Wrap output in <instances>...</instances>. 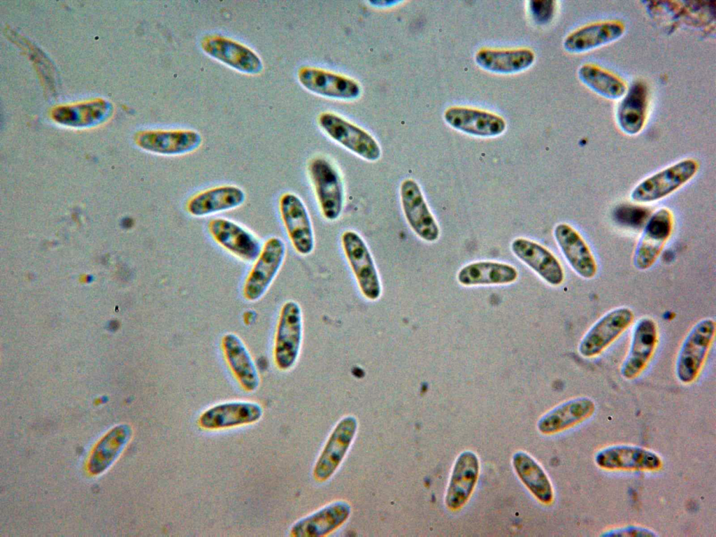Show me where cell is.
I'll return each mask as SVG.
<instances>
[{"label":"cell","mask_w":716,"mask_h":537,"mask_svg":"<svg viewBox=\"0 0 716 537\" xmlns=\"http://www.w3.org/2000/svg\"><path fill=\"white\" fill-rule=\"evenodd\" d=\"M715 322L711 318L699 321L690 329L679 350L675 373L684 384L694 382L699 376L713 342Z\"/></svg>","instance_id":"6da1fadb"},{"label":"cell","mask_w":716,"mask_h":537,"mask_svg":"<svg viewBox=\"0 0 716 537\" xmlns=\"http://www.w3.org/2000/svg\"><path fill=\"white\" fill-rule=\"evenodd\" d=\"M303 337L302 312L294 301H286L282 306L274 337L273 356L276 367L288 371L296 364Z\"/></svg>","instance_id":"7a4b0ae2"},{"label":"cell","mask_w":716,"mask_h":537,"mask_svg":"<svg viewBox=\"0 0 716 537\" xmlns=\"http://www.w3.org/2000/svg\"><path fill=\"white\" fill-rule=\"evenodd\" d=\"M285 255L286 246L281 238L273 236L266 241L243 285V294L246 300L255 302L265 295L278 273Z\"/></svg>","instance_id":"3957f363"},{"label":"cell","mask_w":716,"mask_h":537,"mask_svg":"<svg viewBox=\"0 0 716 537\" xmlns=\"http://www.w3.org/2000/svg\"><path fill=\"white\" fill-rule=\"evenodd\" d=\"M698 167V162L694 159L680 160L641 181L632 190L631 199L638 203L661 199L689 181Z\"/></svg>","instance_id":"277c9868"},{"label":"cell","mask_w":716,"mask_h":537,"mask_svg":"<svg viewBox=\"0 0 716 537\" xmlns=\"http://www.w3.org/2000/svg\"><path fill=\"white\" fill-rule=\"evenodd\" d=\"M634 313L628 307L614 308L601 317L587 330L578 345V352L590 359L601 355L633 323Z\"/></svg>","instance_id":"5b68a950"},{"label":"cell","mask_w":716,"mask_h":537,"mask_svg":"<svg viewBox=\"0 0 716 537\" xmlns=\"http://www.w3.org/2000/svg\"><path fill=\"white\" fill-rule=\"evenodd\" d=\"M318 122L327 136L350 152L370 162L380 159L379 144L362 128L332 113H322Z\"/></svg>","instance_id":"8992f818"},{"label":"cell","mask_w":716,"mask_h":537,"mask_svg":"<svg viewBox=\"0 0 716 537\" xmlns=\"http://www.w3.org/2000/svg\"><path fill=\"white\" fill-rule=\"evenodd\" d=\"M341 242L361 292L369 300H377L381 295V282L365 241L357 233L349 230L343 234Z\"/></svg>","instance_id":"52a82bcc"},{"label":"cell","mask_w":716,"mask_h":537,"mask_svg":"<svg viewBox=\"0 0 716 537\" xmlns=\"http://www.w3.org/2000/svg\"><path fill=\"white\" fill-rule=\"evenodd\" d=\"M308 172L323 216L331 221L338 219L343 207L344 191L337 169L327 159L317 157L310 162Z\"/></svg>","instance_id":"ba28073f"},{"label":"cell","mask_w":716,"mask_h":537,"mask_svg":"<svg viewBox=\"0 0 716 537\" xmlns=\"http://www.w3.org/2000/svg\"><path fill=\"white\" fill-rule=\"evenodd\" d=\"M208 230L220 247L246 262H255L262 245L259 239L238 223L224 217L211 219Z\"/></svg>","instance_id":"9c48e42d"},{"label":"cell","mask_w":716,"mask_h":537,"mask_svg":"<svg viewBox=\"0 0 716 537\" xmlns=\"http://www.w3.org/2000/svg\"><path fill=\"white\" fill-rule=\"evenodd\" d=\"M596 464L607 471H654L663 466L661 457L645 448L631 445H614L598 451Z\"/></svg>","instance_id":"30bf717a"},{"label":"cell","mask_w":716,"mask_h":537,"mask_svg":"<svg viewBox=\"0 0 716 537\" xmlns=\"http://www.w3.org/2000/svg\"><path fill=\"white\" fill-rule=\"evenodd\" d=\"M279 210L289 239L294 250L307 255L314 248V234L306 206L296 194L287 192L279 199Z\"/></svg>","instance_id":"8fae6325"},{"label":"cell","mask_w":716,"mask_h":537,"mask_svg":"<svg viewBox=\"0 0 716 537\" xmlns=\"http://www.w3.org/2000/svg\"><path fill=\"white\" fill-rule=\"evenodd\" d=\"M201 46L208 56L241 73L254 75L263 69L262 61L258 55L233 39L210 35L203 38Z\"/></svg>","instance_id":"7c38bea8"},{"label":"cell","mask_w":716,"mask_h":537,"mask_svg":"<svg viewBox=\"0 0 716 537\" xmlns=\"http://www.w3.org/2000/svg\"><path fill=\"white\" fill-rule=\"evenodd\" d=\"M658 341L655 321L648 317L640 319L634 327L628 353L620 368L624 379L633 380L644 371L653 357Z\"/></svg>","instance_id":"4fadbf2b"},{"label":"cell","mask_w":716,"mask_h":537,"mask_svg":"<svg viewBox=\"0 0 716 537\" xmlns=\"http://www.w3.org/2000/svg\"><path fill=\"white\" fill-rule=\"evenodd\" d=\"M402 209L412 230L427 242L436 241L439 227L431 213L419 185L413 179H406L400 186Z\"/></svg>","instance_id":"5bb4252c"},{"label":"cell","mask_w":716,"mask_h":537,"mask_svg":"<svg viewBox=\"0 0 716 537\" xmlns=\"http://www.w3.org/2000/svg\"><path fill=\"white\" fill-rule=\"evenodd\" d=\"M673 217L671 211L662 208L650 217L636 248L633 263L638 270L650 268L657 261L671 236Z\"/></svg>","instance_id":"9a60e30c"},{"label":"cell","mask_w":716,"mask_h":537,"mask_svg":"<svg viewBox=\"0 0 716 537\" xmlns=\"http://www.w3.org/2000/svg\"><path fill=\"white\" fill-rule=\"evenodd\" d=\"M357 428V420L352 416L343 418L336 424L316 461L313 475L317 480L325 481L334 473L353 441Z\"/></svg>","instance_id":"2e32d148"},{"label":"cell","mask_w":716,"mask_h":537,"mask_svg":"<svg viewBox=\"0 0 716 537\" xmlns=\"http://www.w3.org/2000/svg\"><path fill=\"white\" fill-rule=\"evenodd\" d=\"M298 79L307 90L327 98L347 101L361 94V87L353 79L320 69L303 67Z\"/></svg>","instance_id":"e0dca14e"},{"label":"cell","mask_w":716,"mask_h":537,"mask_svg":"<svg viewBox=\"0 0 716 537\" xmlns=\"http://www.w3.org/2000/svg\"><path fill=\"white\" fill-rule=\"evenodd\" d=\"M480 462L472 451L466 450L457 457L447 487L445 503L450 510L461 508L471 497L477 483Z\"/></svg>","instance_id":"ac0fdd59"},{"label":"cell","mask_w":716,"mask_h":537,"mask_svg":"<svg viewBox=\"0 0 716 537\" xmlns=\"http://www.w3.org/2000/svg\"><path fill=\"white\" fill-rule=\"evenodd\" d=\"M199 133L191 129L149 130L140 133L138 145L162 155L177 156L196 150L201 145Z\"/></svg>","instance_id":"d6986e66"},{"label":"cell","mask_w":716,"mask_h":537,"mask_svg":"<svg viewBox=\"0 0 716 537\" xmlns=\"http://www.w3.org/2000/svg\"><path fill=\"white\" fill-rule=\"evenodd\" d=\"M444 120L453 129L479 137H494L501 135L506 128L505 120L488 111L454 106L448 108Z\"/></svg>","instance_id":"ffe728a7"},{"label":"cell","mask_w":716,"mask_h":537,"mask_svg":"<svg viewBox=\"0 0 716 537\" xmlns=\"http://www.w3.org/2000/svg\"><path fill=\"white\" fill-rule=\"evenodd\" d=\"M649 91L647 84L636 80L627 87L615 110V120L625 134L634 136L643 129L648 113Z\"/></svg>","instance_id":"44dd1931"},{"label":"cell","mask_w":716,"mask_h":537,"mask_svg":"<svg viewBox=\"0 0 716 537\" xmlns=\"http://www.w3.org/2000/svg\"><path fill=\"white\" fill-rule=\"evenodd\" d=\"M624 32L625 26L621 21L596 22L570 33L564 38L563 47L569 53H584L617 41Z\"/></svg>","instance_id":"7402d4cb"},{"label":"cell","mask_w":716,"mask_h":537,"mask_svg":"<svg viewBox=\"0 0 716 537\" xmlns=\"http://www.w3.org/2000/svg\"><path fill=\"white\" fill-rule=\"evenodd\" d=\"M221 349L231 373L247 392L256 391L260 385L257 367L244 341L234 333H227L221 340Z\"/></svg>","instance_id":"603a6c76"},{"label":"cell","mask_w":716,"mask_h":537,"mask_svg":"<svg viewBox=\"0 0 716 537\" xmlns=\"http://www.w3.org/2000/svg\"><path fill=\"white\" fill-rule=\"evenodd\" d=\"M245 198V192L238 186H217L191 196L186 203V210L193 217H206L238 208Z\"/></svg>","instance_id":"cb8c5ba5"},{"label":"cell","mask_w":716,"mask_h":537,"mask_svg":"<svg viewBox=\"0 0 716 537\" xmlns=\"http://www.w3.org/2000/svg\"><path fill=\"white\" fill-rule=\"evenodd\" d=\"M262 415V408L256 402L228 401L205 410L199 417V424L208 429H223L253 423Z\"/></svg>","instance_id":"d4e9b609"},{"label":"cell","mask_w":716,"mask_h":537,"mask_svg":"<svg viewBox=\"0 0 716 537\" xmlns=\"http://www.w3.org/2000/svg\"><path fill=\"white\" fill-rule=\"evenodd\" d=\"M555 240L573 270L585 279L593 278L597 273V264L578 232L566 223L557 224L554 230Z\"/></svg>","instance_id":"484cf974"},{"label":"cell","mask_w":716,"mask_h":537,"mask_svg":"<svg viewBox=\"0 0 716 537\" xmlns=\"http://www.w3.org/2000/svg\"><path fill=\"white\" fill-rule=\"evenodd\" d=\"M514 255L547 283L557 286L564 278L563 268L554 255L543 245L527 238H517L511 243Z\"/></svg>","instance_id":"4316f807"},{"label":"cell","mask_w":716,"mask_h":537,"mask_svg":"<svg viewBox=\"0 0 716 537\" xmlns=\"http://www.w3.org/2000/svg\"><path fill=\"white\" fill-rule=\"evenodd\" d=\"M594 401L589 397H578L555 406L538 421L537 428L550 435L565 431L589 418L595 412Z\"/></svg>","instance_id":"83f0119b"},{"label":"cell","mask_w":716,"mask_h":537,"mask_svg":"<svg viewBox=\"0 0 716 537\" xmlns=\"http://www.w3.org/2000/svg\"><path fill=\"white\" fill-rule=\"evenodd\" d=\"M350 514V507L348 503H332L296 522L291 534L299 537L325 536L341 526Z\"/></svg>","instance_id":"f1b7e54d"},{"label":"cell","mask_w":716,"mask_h":537,"mask_svg":"<svg viewBox=\"0 0 716 537\" xmlns=\"http://www.w3.org/2000/svg\"><path fill=\"white\" fill-rule=\"evenodd\" d=\"M513 467L522 482L543 504L554 499L552 483L542 466L528 453L516 452L512 458Z\"/></svg>","instance_id":"f546056e"},{"label":"cell","mask_w":716,"mask_h":537,"mask_svg":"<svg viewBox=\"0 0 716 537\" xmlns=\"http://www.w3.org/2000/svg\"><path fill=\"white\" fill-rule=\"evenodd\" d=\"M534 59V52L525 48L482 49L475 56V62L480 68L492 73L501 74L522 71L529 68Z\"/></svg>","instance_id":"4dcf8cb0"},{"label":"cell","mask_w":716,"mask_h":537,"mask_svg":"<svg viewBox=\"0 0 716 537\" xmlns=\"http://www.w3.org/2000/svg\"><path fill=\"white\" fill-rule=\"evenodd\" d=\"M515 267L504 263L482 261L464 266L457 274L459 282L465 286L503 285L516 280Z\"/></svg>","instance_id":"1f68e13d"},{"label":"cell","mask_w":716,"mask_h":537,"mask_svg":"<svg viewBox=\"0 0 716 537\" xmlns=\"http://www.w3.org/2000/svg\"><path fill=\"white\" fill-rule=\"evenodd\" d=\"M578 77L586 87L607 99L620 100L627 90L620 77L596 64L587 63L580 66Z\"/></svg>","instance_id":"d6a6232c"},{"label":"cell","mask_w":716,"mask_h":537,"mask_svg":"<svg viewBox=\"0 0 716 537\" xmlns=\"http://www.w3.org/2000/svg\"><path fill=\"white\" fill-rule=\"evenodd\" d=\"M554 1H531L529 10L534 20L540 24L549 22L553 17L555 10Z\"/></svg>","instance_id":"836d02e7"},{"label":"cell","mask_w":716,"mask_h":537,"mask_svg":"<svg viewBox=\"0 0 716 537\" xmlns=\"http://www.w3.org/2000/svg\"><path fill=\"white\" fill-rule=\"evenodd\" d=\"M603 536H654L655 534L646 528L636 527V526H627L621 529H617L608 531Z\"/></svg>","instance_id":"e575fe53"}]
</instances>
